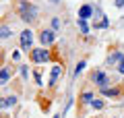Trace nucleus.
I'll return each instance as SVG.
<instances>
[{
	"mask_svg": "<svg viewBox=\"0 0 124 118\" xmlns=\"http://www.w3.org/2000/svg\"><path fill=\"white\" fill-rule=\"evenodd\" d=\"M19 15H21V21L31 23L37 17V6L29 0H19Z\"/></svg>",
	"mask_w": 124,
	"mask_h": 118,
	"instance_id": "1",
	"label": "nucleus"
},
{
	"mask_svg": "<svg viewBox=\"0 0 124 118\" xmlns=\"http://www.w3.org/2000/svg\"><path fill=\"white\" fill-rule=\"evenodd\" d=\"M91 81L97 85L99 89H108V87H110V77H108L103 70H95V73L91 75Z\"/></svg>",
	"mask_w": 124,
	"mask_h": 118,
	"instance_id": "2",
	"label": "nucleus"
},
{
	"mask_svg": "<svg viewBox=\"0 0 124 118\" xmlns=\"http://www.w3.org/2000/svg\"><path fill=\"white\" fill-rule=\"evenodd\" d=\"M31 60L35 64H44V62L50 60V52L46 48H33L31 50Z\"/></svg>",
	"mask_w": 124,
	"mask_h": 118,
	"instance_id": "3",
	"label": "nucleus"
},
{
	"mask_svg": "<svg viewBox=\"0 0 124 118\" xmlns=\"http://www.w3.org/2000/svg\"><path fill=\"white\" fill-rule=\"evenodd\" d=\"M31 46H33V31L25 29L21 33V48L23 50H31Z\"/></svg>",
	"mask_w": 124,
	"mask_h": 118,
	"instance_id": "4",
	"label": "nucleus"
},
{
	"mask_svg": "<svg viewBox=\"0 0 124 118\" xmlns=\"http://www.w3.org/2000/svg\"><path fill=\"white\" fill-rule=\"evenodd\" d=\"M39 39H41V44H44V46L52 44L54 39H56V31H54V29H44L39 33Z\"/></svg>",
	"mask_w": 124,
	"mask_h": 118,
	"instance_id": "5",
	"label": "nucleus"
},
{
	"mask_svg": "<svg viewBox=\"0 0 124 118\" xmlns=\"http://www.w3.org/2000/svg\"><path fill=\"white\" fill-rule=\"evenodd\" d=\"M62 73V66L60 64H54L52 66V73H50V81H48V87H56V81Z\"/></svg>",
	"mask_w": 124,
	"mask_h": 118,
	"instance_id": "6",
	"label": "nucleus"
},
{
	"mask_svg": "<svg viewBox=\"0 0 124 118\" xmlns=\"http://www.w3.org/2000/svg\"><path fill=\"white\" fill-rule=\"evenodd\" d=\"M122 60H124V54H122V52H112L110 56H108V60H106V62L112 66V64H120Z\"/></svg>",
	"mask_w": 124,
	"mask_h": 118,
	"instance_id": "7",
	"label": "nucleus"
},
{
	"mask_svg": "<svg viewBox=\"0 0 124 118\" xmlns=\"http://www.w3.org/2000/svg\"><path fill=\"white\" fill-rule=\"evenodd\" d=\"M91 15H93V8H91L89 4H83V6L79 8V19H89Z\"/></svg>",
	"mask_w": 124,
	"mask_h": 118,
	"instance_id": "8",
	"label": "nucleus"
},
{
	"mask_svg": "<svg viewBox=\"0 0 124 118\" xmlns=\"http://www.w3.org/2000/svg\"><path fill=\"white\" fill-rule=\"evenodd\" d=\"M15 104H17V95H6L4 100H2V108L4 110H8L10 106H15Z\"/></svg>",
	"mask_w": 124,
	"mask_h": 118,
	"instance_id": "9",
	"label": "nucleus"
},
{
	"mask_svg": "<svg viewBox=\"0 0 124 118\" xmlns=\"http://www.w3.org/2000/svg\"><path fill=\"white\" fill-rule=\"evenodd\" d=\"M101 93H103V95H108V97H118V95H120V87H108V89H101Z\"/></svg>",
	"mask_w": 124,
	"mask_h": 118,
	"instance_id": "10",
	"label": "nucleus"
},
{
	"mask_svg": "<svg viewBox=\"0 0 124 118\" xmlns=\"http://www.w3.org/2000/svg\"><path fill=\"white\" fill-rule=\"evenodd\" d=\"M93 100H95V95H93L91 91H83V95H81V104H93Z\"/></svg>",
	"mask_w": 124,
	"mask_h": 118,
	"instance_id": "11",
	"label": "nucleus"
},
{
	"mask_svg": "<svg viewBox=\"0 0 124 118\" xmlns=\"http://www.w3.org/2000/svg\"><path fill=\"white\" fill-rule=\"evenodd\" d=\"M8 79H10V70H8V66H2V73H0V81H2V85L8 83Z\"/></svg>",
	"mask_w": 124,
	"mask_h": 118,
	"instance_id": "12",
	"label": "nucleus"
},
{
	"mask_svg": "<svg viewBox=\"0 0 124 118\" xmlns=\"http://www.w3.org/2000/svg\"><path fill=\"white\" fill-rule=\"evenodd\" d=\"M77 23H79V29H81V33H83V35H87V33H89V25H87V19H79Z\"/></svg>",
	"mask_w": 124,
	"mask_h": 118,
	"instance_id": "13",
	"label": "nucleus"
},
{
	"mask_svg": "<svg viewBox=\"0 0 124 118\" xmlns=\"http://www.w3.org/2000/svg\"><path fill=\"white\" fill-rule=\"evenodd\" d=\"M0 35H2V39H8L10 35H13V29H10L8 25H2V29H0Z\"/></svg>",
	"mask_w": 124,
	"mask_h": 118,
	"instance_id": "14",
	"label": "nucleus"
},
{
	"mask_svg": "<svg viewBox=\"0 0 124 118\" xmlns=\"http://www.w3.org/2000/svg\"><path fill=\"white\" fill-rule=\"evenodd\" d=\"M85 66H87V62H85V60H81L79 64H77V68H75V77H79V75L83 73V70H85Z\"/></svg>",
	"mask_w": 124,
	"mask_h": 118,
	"instance_id": "15",
	"label": "nucleus"
},
{
	"mask_svg": "<svg viewBox=\"0 0 124 118\" xmlns=\"http://www.w3.org/2000/svg\"><path fill=\"white\" fill-rule=\"evenodd\" d=\"M93 110H103V106H106V104H103V100H93Z\"/></svg>",
	"mask_w": 124,
	"mask_h": 118,
	"instance_id": "16",
	"label": "nucleus"
},
{
	"mask_svg": "<svg viewBox=\"0 0 124 118\" xmlns=\"http://www.w3.org/2000/svg\"><path fill=\"white\" fill-rule=\"evenodd\" d=\"M19 70H21V77H23V79H27V77H29V66H27V64L19 66Z\"/></svg>",
	"mask_w": 124,
	"mask_h": 118,
	"instance_id": "17",
	"label": "nucleus"
},
{
	"mask_svg": "<svg viewBox=\"0 0 124 118\" xmlns=\"http://www.w3.org/2000/svg\"><path fill=\"white\" fill-rule=\"evenodd\" d=\"M52 29H54V31L60 29V19H58V17H54V19H52Z\"/></svg>",
	"mask_w": 124,
	"mask_h": 118,
	"instance_id": "18",
	"label": "nucleus"
},
{
	"mask_svg": "<svg viewBox=\"0 0 124 118\" xmlns=\"http://www.w3.org/2000/svg\"><path fill=\"white\" fill-rule=\"evenodd\" d=\"M35 83L37 85H44V83H41V75L39 73H35Z\"/></svg>",
	"mask_w": 124,
	"mask_h": 118,
	"instance_id": "19",
	"label": "nucleus"
},
{
	"mask_svg": "<svg viewBox=\"0 0 124 118\" xmlns=\"http://www.w3.org/2000/svg\"><path fill=\"white\" fill-rule=\"evenodd\" d=\"M118 73H120V75H124V60L118 64Z\"/></svg>",
	"mask_w": 124,
	"mask_h": 118,
	"instance_id": "20",
	"label": "nucleus"
},
{
	"mask_svg": "<svg viewBox=\"0 0 124 118\" xmlns=\"http://www.w3.org/2000/svg\"><path fill=\"white\" fill-rule=\"evenodd\" d=\"M114 4L118 6V8H122V6H124V0H114Z\"/></svg>",
	"mask_w": 124,
	"mask_h": 118,
	"instance_id": "21",
	"label": "nucleus"
},
{
	"mask_svg": "<svg viewBox=\"0 0 124 118\" xmlns=\"http://www.w3.org/2000/svg\"><path fill=\"white\" fill-rule=\"evenodd\" d=\"M50 2H52V4H60V0H50Z\"/></svg>",
	"mask_w": 124,
	"mask_h": 118,
	"instance_id": "22",
	"label": "nucleus"
},
{
	"mask_svg": "<svg viewBox=\"0 0 124 118\" xmlns=\"http://www.w3.org/2000/svg\"><path fill=\"white\" fill-rule=\"evenodd\" d=\"M54 118H62V114H56V116H54Z\"/></svg>",
	"mask_w": 124,
	"mask_h": 118,
	"instance_id": "23",
	"label": "nucleus"
}]
</instances>
